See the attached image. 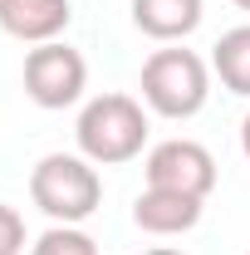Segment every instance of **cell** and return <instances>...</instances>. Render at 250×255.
<instances>
[{
  "instance_id": "1",
  "label": "cell",
  "mask_w": 250,
  "mask_h": 255,
  "mask_svg": "<svg viewBox=\"0 0 250 255\" xmlns=\"http://www.w3.org/2000/svg\"><path fill=\"white\" fill-rule=\"evenodd\" d=\"M74 137H79V157H89L94 167H118V162H132L142 152L147 113L127 94H98L84 103V113L74 123Z\"/></svg>"
},
{
  "instance_id": "2",
  "label": "cell",
  "mask_w": 250,
  "mask_h": 255,
  "mask_svg": "<svg viewBox=\"0 0 250 255\" xmlns=\"http://www.w3.org/2000/svg\"><path fill=\"white\" fill-rule=\"evenodd\" d=\"M30 201L54 226H79V221H89L98 211L103 182H98V172H94L89 157L49 152V157L34 162V172H30Z\"/></svg>"
},
{
  "instance_id": "3",
  "label": "cell",
  "mask_w": 250,
  "mask_h": 255,
  "mask_svg": "<svg viewBox=\"0 0 250 255\" xmlns=\"http://www.w3.org/2000/svg\"><path fill=\"white\" fill-rule=\"evenodd\" d=\"M211 98V69L191 49H157L142 64V103L157 118H196Z\"/></svg>"
},
{
  "instance_id": "4",
  "label": "cell",
  "mask_w": 250,
  "mask_h": 255,
  "mask_svg": "<svg viewBox=\"0 0 250 255\" xmlns=\"http://www.w3.org/2000/svg\"><path fill=\"white\" fill-rule=\"evenodd\" d=\"M89 89V64L79 49H69L59 39H49V44H39L25 54V94L30 103L39 108H69V103H79Z\"/></svg>"
},
{
  "instance_id": "5",
  "label": "cell",
  "mask_w": 250,
  "mask_h": 255,
  "mask_svg": "<svg viewBox=\"0 0 250 255\" xmlns=\"http://www.w3.org/2000/svg\"><path fill=\"white\" fill-rule=\"evenodd\" d=\"M147 187L157 191H182V196H211L216 187V157L201 147V142H191V137H167V142H157L152 152H147Z\"/></svg>"
},
{
  "instance_id": "6",
  "label": "cell",
  "mask_w": 250,
  "mask_h": 255,
  "mask_svg": "<svg viewBox=\"0 0 250 255\" xmlns=\"http://www.w3.org/2000/svg\"><path fill=\"white\" fill-rule=\"evenodd\" d=\"M74 20L69 0H0V30L20 44H49Z\"/></svg>"
},
{
  "instance_id": "7",
  "label": "cell",
  "mask_w": 250,
  "mask_h": 255,
  "mask_svg": "<svg viewBox=\"0 0 250 255\" xmlns=\"http://www.w3.org/2000/svg\"><path fill=\"white\" fill-rule=\"evenodd\" d=\"M201 196H182V191H157L147 187L137 201H132V221L142 226L147 236H182L201 221Z\"/></svg>"
},
{
  "instance_id": "8",
  "label": "cell",
  "mask_w": 250,
  "mask_h": 255,
  "mask_svg": "<svg viewBox=\"0 0 250 255\" xmlns=\"http://www.w3.org/2000/svg\"><path fill=\"white\" fill-rule=\"evenodd\" d=\"M206 15V0H132V25L147 39H187Z\"/></svg>"
},
{
  "instance_id": "9",
  "label": "cell",
  "mask_w": 250,
  "mask_h": 255,
  "mask_svg": "<svg viewBox=\"0 0 250 255\" xmlns=\"http://www.w3.org/2000/svg\"><path fill=\"white\" fill-rule=\"evenodd\" d=\"M211 69L221 74V84L231 94L250 98V25H236L216 39V54H211Z\"/></svg>"
},
{
  "instance_id": "10",
  "label": "cell",
  "mask_w": 250,
  "mask_h": 255,
  "mask_svg": "<svg viewBox=\"0 0 250 255\" xmlns=\"http://www.w3.org/2000/svg\"><path fill=\"white\" fill-rule=\"evenodd\" d=\"M30 255H98L94 236H84L79 226H54L30 246Z\"/></svg>"
},
{
  "instance_id": "11",
  "label": "cell",
  "mask_w": 250,
  "mask_h": 255,
  "mask_svg": "<svg viewBox=\"0 0 250 255\" xmlns=\"http://www.w3.org/2000/svg\"><path fill=\"white\" fill-rule=\"evenodd\" d=\"M20 251H25V216L0 201V255H20Z\"/></svg>"
},
{
  "instance_id": "12",
  "label": "cell",
  "mask_w": 250,
  "mask_h": 255,
  "mask_svg": "<svg viewBox=\"0 0 250 255\" xmlns=\"http://www.w3.org/2000/svg\"><path fill=\"white\" fill-rule=\"evenodd\" d=\"M241 152H246V162H250V113L241 118Z\"/></svg>"
},
{
  "instance_id": "13",
  "label": "cell",
  "mask_w": 250,
  "mask_h": 255,
  "mask_svg": "<svg viewBox=\"0 0 250 255\" xmlns=\"http://www.w3.org/2000/svg\"><path fill=\"white\" fill-rule=\"evenodd\" d=\"M142 255H182V251H172V246H157V251H142Z\"/></svg>"
},
{
  "instance_id": "14",
  "label": "cell",
  "mask_w": 250,
  "mask_h": 255,
  "mask_svg": "<svg viewBox=\"0 0 250 255\" xmlns=\"http://www.w3.org/2000/svg\"><path fill=\"white\" fill-rule=\"evenodd\" d=\"M236 5H241V10H250V0H236Z\"/></svg>"
}]
</instances>
